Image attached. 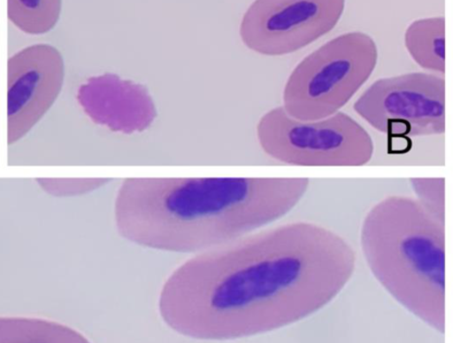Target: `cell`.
<instances>
[{"label": "cell", "mask_w": 453, "mask_h": 343, "mask_svg": "<svg viewBox=\"0 0 453 343\" xmlns=\"http://www.w3.org/2000/svg\"><path fill=\"white\" fill-rule=\"evenodd\" d=\"M356 267L350 243L326 226L297 221L264 228L178 267L161 289L159 314L190 339L253 337L326 307Z\"/></svg>", "instance_id": "obj_1"}, {"label": "cell", "mask_w": 453, "mask_h": 343, "mask_svg": "<svg viewBox=\"0 0 453 343\" xmlns=\"http://www.w3.org/2000/svg\"><path fill=\"white\" fill-rule=\"evenodd\" d=\"M309 178H128L114 223L137 246L202 253L244 238L293 211Z\"/></svg>", "instance_id": "obj_2"}, {"label": "cell", "mask_w": 453, "mask_h": 343, "mask_svg": "<svg viewBox=\"0 0 453 343\" xmlns=\"http://www.w3.org/2000/svg\"><path fill=\"white\" fill-rule=\"evenodd\" d=\"M360 247L381 286L436 331L445 332V226L413 197L389 195L368 210Z\"/></svg>", "instance_id": "obj_3"}, {"label": "cell", "mask_w": 453, "mask_h": 343, "mask_svg": "<svg viewBox=\"0 0 453 343\" xmlns=\"http://www.w3.org/2000/svg\"><path fill=\"white\" fill-rule=\"evenodd\" d=\"M373 38L351 32L333 38L310 53L290 74L282 108L297 120L325 119L342 112L378 66Z\"/></svg>", "instance_id": "obj_4"}, {"label": "cell", "mask_w": 453, "mask_h": 343, "mask_svg": "<svg viewBox=\"0 0 453 343\" xmlns=\"http://www.w3.org/2000/svg\"><path fill=\"white\" fill-rule=\"evenodd\" d=\"M259 146L274 161L301 167H362L374 143L365 128L344 112L313 121L289 116L276 106L257 126Z\"/></svg>", "instance_id": "obj_5"}, {"label": "cell", "mask_w": 453, "mask_h": 343, "mask_svg": "<svg viewBox=\"0 0 453 343\" xmlns=\"http://www.w3.org/2000/svg\"><path fill=\"white\" fill-rule=\"evenodd\" d=\"M353 110L381 134L441 136L447 129L444 75L417 72L380 79L357 97Z\"/></svg>", "instance_id": "obj_6"}, {"label": "cell", "mask_w": 453, "mask_h": 343, "mask_svg": "<svg viewBox=\"0 0 453 343\" xmlns=\"http://www.w3.org/2000/svg\"><path fill=\"white\" fill-rule=\"evenodd\" d=\"M344 9L345 0H255L243 15L241 38L259 55H289L332 32Z\"/></svg>", "instance_id": "obj_7"}, {"label": "cell", "mask_w": 453, "mask_h": 343, "mask_svg": "<svg viewBox=\"0 0 453 343\" xmlns=\"http://www.w3.org/2000/svg\"><path fill=\"white\" fill-rule=\"evenodd\" d=\"M65 60L48 43L15 52L7 63V144H14L32 131L52 108L63 90Z\"/></svg>", "instance_id": "obj_8"}, {"label": "cell", "mask_w": 453, "mask_h": 343, "mask_svg": "<svg viewBox=\"0 0 453 343\" xmlns=\"http://www.w3.org/2000/svg\"><path fill=\"white\" fill-rule=\"evenodd\" d=\"M76 98L95 124L115 133H142L157 118L149 91L117 74L92 76L80 87Z\"/></svg>", "instance_id": "obj_9"}, {"label": "cell", "mask_w": 453, "mask_h": 343, "mask_svg": "<svg viewBox=\"0 0 453 343\" xmlns=\"http://www.w3.org/2000/svg\"><path fill=\"white\" fill-rule=\"evenodd\" d=\"M406 51L422 70L445 74V19L443 17L411 22L404 34Z\"/></svg>", "instance_id": "obj_10"}, {"label": "cell", "mask_w": 453, "mask_h": 343, "mask_svg": "<svg viewBox=\"0 0 453 343\" xmlns=\"http://www.w3.org/2000/svg\"><path fill=\"white\" fill-rule=\"evenodd\" d=\"M0 343H90L80 331L52 320L0 317Z\"/></svg>", "instance_id": "obj_11"}, {"label": "cell", "mask_w": 453, "mask_h": 343, "mask_svg": "<svg viewBox=\"0 0 453 343\" xmlns=\"http://www.w3.org/2000/svg\"><path fill=\"white\" fill-rule=\"evenodd\" d=\"M63 0H7V13L14 27L30 35H42L58 25Z\"/></svg>", "instance_id": "obj_12"}, {"label": "cell", "mask_w": 453, "mask_h": 343, "mask_svg": "<svg viewBox=\"0 0 453 343\" xmlns=\"http://www.w3.org/2000/svg\"><path fill=\"white\" fill-rule=\"evenodd\" d=\"M413 199L436 222L447 221V181L445 178H411Z\"/></svg>", "instance_id": "obj_13"}, {"label": "cell", "mask_w": 453, "mask_h": 343, "mask_svg": "<svg viewBox=\"0 0 453 343\" xmlns=\"http://www.w3.org/2000/svg\"><path fill=\"white\" fill-rule=\"evenodd\" d=\"M35 181L46 194L57 198H72L94 193L110 184L111 179L38 178Z\"/></svg>", "instance_id": "obj_14"}]
</instances>
